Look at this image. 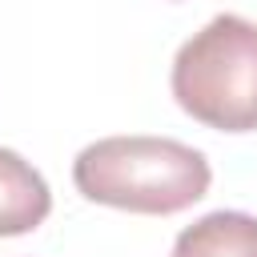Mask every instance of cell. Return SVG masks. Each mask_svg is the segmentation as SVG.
Here are the masks:
<instances>
[{
	"label": "cell",
	"instance_id": "6da1fadb",
	"mask_svg": "<svg viewBox=\"0 0 257 257\" xmlns=\"http://www.w3.org/2000/svg\"><path fill=\"white\" fill-rule=\"evenodd\" d=\"M213 169L201 149L173 137H104L76 153L72 185L84 201L169 217L209 193Z\"/></svg>",
	"mask_w": 257,
	"mask_h": 257
},
{
	"label": "cell",
	"instance_id": "7a4b0ae2",
	"mask_svg": "<svg viewBox=\"0 0 257 257\" xmlns=\"http://www.w3.org/2000/svg\"><path fill=\"white\" fill-rule=\"evenodd\" d=\"M173 96L177 104L217 128L253 133L257 128V24L221 12L201 32H193L173 56Z\"/></svg>",
	"mask_w": 257,
	"mask_h": 257
},
{
	"label": "cell",
	"instance_id": "3957f363",
	"mask_svg": "<svg viewBox=\"0 0 257 257\" xmlns=\"http://www.w3.org/2000/svg\"><path fill=\"white\" fill-rule=\"evenodd\" d=\"M52 213L48 181L12 149H0V237H20Z\"/></svg>",
	"mask_w": 257,
	"mask_h": 257
},
{
	"label": "cell",
	"instance_id": "277c9868",
	"mask_svg": "<svg viewBox=\"0 0 257 257\" xmlns=\"http://www.w3.org/2000/svg\"><path fill=\"white\" fill-rule=\"evenodd\" d=\"M173 257H257V217L241 209L205 213L177 233Z\"/></svg>",
	"mask_w": 257,
	"mask_h": 257
}]
</instances>
